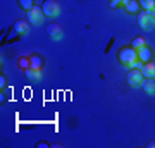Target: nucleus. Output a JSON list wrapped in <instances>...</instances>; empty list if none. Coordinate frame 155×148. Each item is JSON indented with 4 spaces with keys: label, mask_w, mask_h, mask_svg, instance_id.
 Here are the masks:
<instances>
[{
    "label": "nucleus",
    "mask_w": 155,
    "mask_h": 148,
    "mask_svg": "<svg viewBox=\"0 0 155 148\" xmlns=\"http://www.w3.org/2000/svg\"><path fill=\"white\" fill-rule=\"evenodd\" d=\"M117 59H119V62H121L122 66L129 67L131 62H134L138 59V52H136L133 47H122V48L117 52Z\"/></svg>",
    "instance_id": "obj_1"
},
{
    "label": "nucleus",
    "mask_w": 155,
    "mask_h": 148,
    "mask_svg": "<svg viewBox=\"0 0 155 148\" xmlns=\"http://www.w3.org/2000/svg\"><path fill=\"white\" fill-rule=\"evenodd\" d=\"M41 9H43V14L48 17H54L61 12V7H59V2L57 0H43Z\"/></svg>",
    "instance_id": "obj_2"
},
{
    "label": "nucleus",
    "mask_w": 155,
    "mask_h": 148,
    "mask_svg": "<svg viewBox=\"0 0 155 148\" xmlns=\"http://www.w3.org/2000/svg\"><path fill=\"white\" fill-rule=\"evenodd\" d=\"M126 81L127 84H131V86H140L141 81H143V74L140 69H131V71H127L126 74Z\"/></svg>",
    "instance_id": "obj_3"
},
{
    "label": "nucleus",
    "mask_w": 155,
    "mask_h": 148,
    "mask_svg": "<svg viewBox=\"0 0 155 148\" xmlns=\"http://www.w3.org/2000/svg\"><path fill=\"white\" fill-rule=\"evenodd\" d=\"M43 9L38 5H35L31 11H28V21L31 22V24H40V22L43 21Z\"/></svg>",
    "instance_id": "obj_4"
},
{
    "label": "nucleus",
    "mask_w": 155,
    "mask_h": 148,
    "mask_svg": "<svg viewBox=\"0 0 155 148\" xmlns=\"http://www.w3.org/2000/svg\"><path fill=\"white\" fill-rule=\"evenodd\" d=\"M136 21H138L140 28H143V29H150L153 19H152V16H150V11H143V12H140V14H136Z\"/></svg>",
    "instance_id": "obj_5"
},
{
    "label": "nucleus",
    "mask_w": 155,
    "mask_h": 148,
    "mask_svg": "<svg viewBox=\"0 0 155 148\" xmlns=\"http://www.w3.org/2000/svg\"><path fill=\"white\" fill-rule=\"evenodd\" d=\"M47 33H48L50 38L54 40H61L62 38V28L59 22H50L48 26H47Z\"/></svg>",
    "instance_id": "obj_6"
},
{
    "label": "nucleus",
    "mask_w": 155,
    "mask_h": 148,
    "mask_svg": "<svg viewBox=\"0 0 155 148\" xmlns=\"http://www.w3.org/2000/svg\"><path fill=\"white\" fill-rule=\"evenodd\" d=\"M140 71L143 77H155V62H145Z\"/></svg>",
    "instance_id": "obj_7"
},
{
    "label": "nucleus",
    "mask_w": 155,
    "mask_h": 148,
    "mask_svg": "<svg viewBox=\"0 0 155 148\" xmlns=\"http://www.w3.org/2000/svg\"><path fill=\"white\" fill-rule=\"evenodd\" d=\"M136 52H138V59L141 62H150V59H152V48H150V47H147V45H145V47H141V48L140 50H136Z\"/></svg>",
    "instance_id": "obj_8"
},
{
    "label": "nucleus",
    "mask_w": 155,
    "mask_h": 148,
    "mask_svg": "<svg viewBox=\"0 0 155 148\" xmlns=\"http://www.w3.org/2000/svg\"><path fill=\"white\" fill-rule=\"evenodd\" d=\"M122 5H124V9L129 14H140V2L138 0H126Z\"/></svg>",
    "instance_id": "obj_9"
},
{
    "label": "nucleus",
    "mask_w": 155,
    "mask_h": 148,
    "mask_svg": "<svg viewBox=\"0 0 155 148\" xmlns=\"http://www.w3.org/2000/svg\"><path fill=\"white\" fill-rule=\"evenodd\" d=\"M28 28H29V22L24 21V19H17V21L14 22V31H16L17 35H24L28 31Z\"/></svg>",
    "instance_id": "obj_10"
},
{
    "label": "nucleus",
    "mask_w": 155,
    "mask_h": 148,
    "mask_svg": "<svg viewBox=\"0 0 155 148\" xmlns=\"http://www.w3.org/2000/svg\"><path fill=\"white\" fill-rule=\"evenodd\" d=\"M140 86L143 88L147 93H155V79L153 77H143V81Z\"/></svg>",
    "instance_id": "obj_11"
},
{
    "label": "nucleus",
    "mask_w": 155,
    "mask_h": 148,
    "mask_svg": "<svg viewBox=\"0 0 155 148\" xmlns=\"http://www.w3.org/2000/svg\"><path fill=\"white\" fill-rule=\"evenodd\" d=\"M29 64H31V67L41 69V67H43V59H41V55H38V54L29 55Z\"/></svg>",
    "instance_id": "obj_12"
},
{
    "label": "nucleus",
    "mask_w": 155,
    "mask_h": 148,
    "mask_svg": "<svg viewBox=\"0 0 155 148\" xmlns=\"http://www.w3.org/2000/svg\"><path fill=\"white\" fill-rule=\"evenodd\" d=\"M24 74H26V77H29V79H40V76H41V69L29 67V69L24 71Z\"/></svg>",
    "instance_id": "obj_13"
},
{
    "label": "nucleus",
    "mask_w": 155,
    "mask_h": 148,
    "mask_svg": "<svg viewBox=\"0 0 155 148\" xmlns=\"http://www.w3.org/2000/svg\"><path fill=\"white\" fill-rule=\"evenodd\" d=\"M145 45H147V40H145L143 36H136V38L131 41V47H133L134 50H140L141 47H145Z\"/></svg>",
    "instance_id": "obj_14"
},
{
    "label": "nucleus",
    "mask_w": 155,
    "mask_h": 148,
    "mask_svg": "<svg viewBox=\"0 0 155 148\" xmlns=\"http://www.w3.org/2000/svg\"><path fill=\"white\" fill-rule=\"evenodd\" d=\"M17 4H19L21 9H24V11L28 12L35 7V0H17Z\"/></svg>",
    "instance_id": "obj_15"
},
{
    "label": "nucleus",
    "mask_w": 155,
    "mask_h": 148,
    "mask_svg": "<svg viewBox=\"0 0 155 148\" xmlns=\"http://www.w3.org/2000/svg\"><path fill=\"white\" fill-rule=\"evenodd\" d=\"M17 66L21 67L22 71L29 69V67H31V64H29V55H24V57H21V59L17 61Z\"/></svg>",
    "instance_id": "obj_16"
},
{
    "label": "nucleus",
    "mask_w": 155,
    "mask_h": 148,
    "mask_svg": "<svg viewBox=\"0 0 155 148\" xmlns=\"http://www.w3.org/2000/svg\"><path fill=\"white\" fill-rule=\"evenodd\" d=\"M140 7H143V11H152L155 7V0H138Z\"/></svg>",
    "instance_id": "obj_17"
},
{
    "label": "nucleus",
    "mask_w": 155,
    "mask_h": 148,
    "mask_svg": "<svg viewBox=\"0 0 155 148\" xmlns=\"http://www.w3.org/2000/svg\"><path fill=\"white\" fill-rule=\"evenodd\" d=\"M124 2H126V0H112L110 4H109V7H112V9H114V7H117L119 4H124Z\"/></svg>",
    "instance_id": "obj_18"
},
{
    "label": "nucleus",
    "mask_w": 155,
    "mask_h": 148,
    "mask_svg": "<svg viewBox=\"0 0 155 148\" xmlns=\"http://www.w3.org/2000/svg\"><path fill=\"white\" fill-rule=\"evenodd\" d=\"M5 84H7V77L2 74V76H0V88L4 90V86H5Z\"/></svg>",
    "instance_id": "obj_19"
},
{
    "label": "nucleus",
    "mask_w": 155,
    "mask_h": 148,
    "mask_svg": "<svg viewBox=\"0 0 155 148\" xmlns=\"http://www.w3.org/2000/svg\"><path fill=\"white\" fill-rule=\"evenodd\" d=\"M38 146H45V148H47V146H48V143H47V141H40Z\"/></svg>",
    "instance_id": "obj_20"
},
{
    "label": "nucleus",
    "mask_w": 155,
    "mask_h": 148,
    "mask_svg": "<svg viewBox=\"0 0 155 148\" xmlns=\"http://www.w3.org/2000/svg\"><path fill=\"white\" fill-rule=\"evenodd\" d=\"M150 16H152V19H153V21H155V7H153V9H152V11H150Z\"/></svg>",
    "instance_id": "obj_21"
},
{
    "label": "nucleus",
    "mask_w": 155,
    "mask_h": 148,
    "mask_svg": "<svg viewBox=\"0 0 155 148\" xmlns=\"http://www.w3.org/2000/svg\"><path fill=\"white\" fill-rule=\"evenodd\" d=\"M148 146H150V148H155V140H152V141L148 143Z\"/></svg>",
    "instance_id": "obj_22"
}]
</instances>
